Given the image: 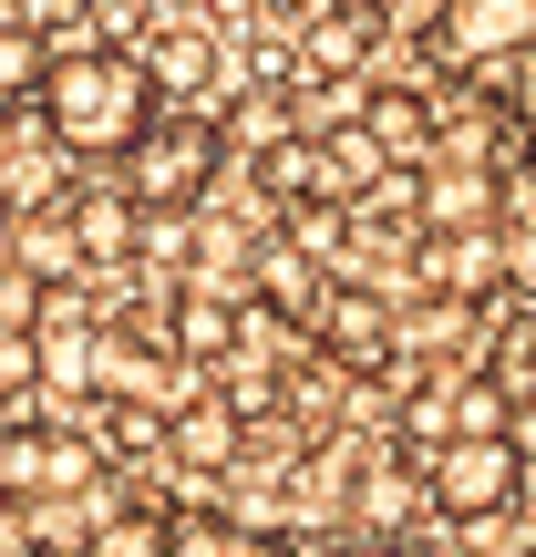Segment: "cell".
I'll return each mask as SVG.
<instances>
[{
  "mask_svg": "<svg viewBox=\"0 0 536 557\" xmlns=\"http://www.w3.org/2000/svg\"><path fill=\"white\" fill-rule=\"evenodd\" d=\"M155 103H165L155 62H145L135 41H114V32L52 41V62H41V114L73 145V165H114L124 145L155 124Z\"/></svg>",
  "mask_w": 536,
  "mask_h": 557,
  "instance_id": "cell-1",
  "label": "cell"
},
{
  "mask_svg": "<svg viewBox=\"0 0 536 557\" xmlns=\"http://www.w3.org/2000/svg\"><path fill=\"white\" fill-rule=\"evenodd\" d=\"M217 156H227L217 114H197V103H186V114H165V103H155V124L114 156V176L135 186L145 218H197L207 186H217Z\"/></svg>",
  "mask_w": 536,
  "mask_h": 557,
  "instance_id": "cell-2",
  "label": "cell"
},
{
  "mask_svg": "<svg viewBox=\"0 0 536 557\" xmlns=\"http://www.w3.org/2000/svg\"><path fill=\"white\" fill-rule=\"evenodd\" d=\"M526 455H536V444L516 434V423H506V434H444V444H434V475H423L434 517H444V527L506 517V506L526 496Z\"/></svg>",
  "mask_w": 536,
  "mask_h": 557,
  "instance_id": "cell-3",
  "label": "cell"
},
{
  "mask_svg": "<svg viewBox=\"0 0 536 557\" xmlns=\"http://www.w3.org/2000/svg\"><path fill=\"white\" fill-rule=\"evenodd\" d=\"M62 197H73V145L52 135L41 94L0 103V207H11V218H32V207H62Z\"/></svg>",
  "mask_w": 536,
  "mask_h": 557,
  "instance_id": "cell-4",
  "label": "cell"
},
{
  "mask_svg": "<svg viewBox=\"0 0 536 557\" xmlns=\"http://www.w3.org/2000/svg\"><path fill=\"white\" fill-rule=\"evenodd\" d=\"M434 41H444V62H516L526 41H536V0H444L434 11Z\"/></svg>",
  "mask_w": 536,
  "mask_h": 557,
  "instance_id": "cell-5",
  "label": "cell"
},
{
  "mask_svg": "<svg viewBox=\"0 0 536 557\" xmlns=\"http://www.w3.org/2000/svg\"><path fill=\"white\" fill-rule=\"evenodd\" d=\"M62 218H73V238H83V259L94 269H114V259H135V238H145V207H135V186H73L62 197Z\"/></svg>",
  "mask_w": 536,
  "mask_h": 557,
  "instance_id": "cell-6",
  "label": "cell"
},
{
  "mask_svg": "<svg viewBox=\"0 0 536 557\" xmlns=\"http://www.w3.org/2000/svg\"><path fill=\"white\" fill-rule=\"evenodd\" d=\"M361 52H372V21H361L351 0H331V11L299 32V83H340V73H361Z\"/></svg>",
  "mask_w": 536,
  "mask_h": 557,
  "instance_id": "cell-7",
  "label": "cell"
},
{
  "mask_svg": "<svg viewBox=\"0 0 536 557\" xmlns=\"http://www.w3.org/2000/svg\"><path fill=\"white\" fill-rule=\"evenodd\" d=\"M165 341H176L186 361H227V351H238V310H227L217 289H186V299H176V331H165Z\"/></svg>",
  "mask_w": 536,
  "mask_h": 557,
  "instance_id": "cell-8",
  "label": "cell"
},
{
  "mask_svg": "<svg viewBox=\"0 0 536 557\" xmlns=\"http://www.w3.org/2000/svg\"><path fill=\"white\" fill-rule=\"evenodd\" d=\"M165 434H176V455H186V465H207V475L238 455V413H227V403H186Z\"/></svg>",
  "mask_w": 536,
  "mask_h": 557,
  "instance_id": "cell-9",
  "label": "cell"
},
{
  "mask_svg": "<svg viewBox=\"0 0 536 557\" xmlns=\"http://www.w3.org/2000/svg\"><path fill=\"white\" fill-rule=\"evenodd\" d=\"M41 62H52V41H41V21H0V103L41 94Z\"/></svg>",
  "mask_w": 536,
  "mask_h": 557,
  "instance_id": "cell-10",
  "label": "cell"
},
{
  "mask_svg": "<svg viewBox=\"0 0 536 557\" xmlns=\"http://www.w3.org/2000/svg\"><path fill=\"white\" fill-rule=\"evenodd\" d=\"M361 114H372V145H392V156H434V114H423L413 94H372Z\"/></svg>",
  "mask_w": 536,
  "mask_h": 557,
  "instance_id": "cell-11",
  "label": "cell"
},
{
  "mask_svg": "<svg viewBox=\"0 0 536 557\" xmlns=\"http://www.w3.org/2000/svg\"><path fill=\"white\" fill-rule=\"evenodd\" d=\"M506 403H516L506 382H464V393H454V413H444V434H506V423H516Z\"/></svg>",
  "mask_w": 536,
  "mask_h": 557,
  "instance_id": "cell-12",
  "label": "cell"
},
{
  "mask_svg": "<svg viewBox=\"0 0 536 557\" xmlns=\"http://www.w3.org/2000/svg\"><path fill=\"white\" fill-rule=\"evenodd\" d=\"M165 547H238V527L207 517V506H176V517H165Z\"/></svg>",
  "mask_w": 536,
  "mask_h": 557,
  "instance_id": "cell-13",
  "label": "cell"
},
{
  "mask_svg": "<svg viewBox=\"0 0 536 557\" xmlns=\"http://www.w3.org/2000/svg\"><path fill=\"white\" fill-rule=\"evenodd\" d=\"M32 372H41V361H32V331H0V413L32 393Z\"/></svg>",
  "mask_w": 536,
  "mask_h": 557,
  "instance_id": "cell-14",
  "label": "cell"
},
{
  "mask_svg": "<svg viewBox=\"0 0 536 557\" xmlns=\"http://www.w3.org/2000/svg\"><path fill=\"white\" fill-rule=\"evenodd\" d=\"M496 248H506V289H536V218L526 227H496Z\"/></svg>",
  "mask_w": 536,
  "mask_h": 557,
  "instance_id": "cell-15",
  "label": "cell"
},
{
  "mask_svg": "<svg viewBox=\"0 0 536 557\" xmlns=\"http://www.w3.org/2000/svg\"><path fill=\"white\" fill-rule=\"evenodd\" d=\"M475 207H485V176H444L434 186V218H475Z\"/></svg>",
  "mask_w": 536,
  "mask_h": 557,
  "instance_id": "cell-16",
  "label": "cell"
},
{
  "mask_svg": "<svg viewBox=\"0 0 536 557\" xmlns=\"http://www.w3.org/2000/svg\"><path fill=\"white\" fill-rule=\"evenodd\" d=\"M516 114L536 124V41H526V52H516Z\"/></svg>",
  "mask_w": 536,
  "mask_h": 557,
  "instance_id": "cell-17",
  "label": "cell"
},
{
  "mask_svg": "<svg viewBox=\"0 0 536 557\" xmlns=\"http://www.w3.org/2000/svg\"><path fill=\"white\" fill-rule=\"evenodd\" d=\"M197 11H207V21H217V32H227V21H248V11H259V0H197Z\"/></svg>",
  "mask_w": 536,
  "mask_h": 557,
  "instance_id": "cell-18",
  "label": "cell"
},
{
  "mask_svg": "<svg viewBox=\"0 0 536 557\" xmlns=\"http://www.w3.org/2000/svg\"><path fill=\"white\" fill-rule=\"evenodd\" d=\"M0 238H11V207H0Z\"/></svg>",
  "mask_w": 536,
  "mask_h": 557,
  "instance_id": "cell-19",
  "label": "cell"
},
{
  "mask_svg": "<svg viewBox=\"0 0 536 557\" xmlns=\"http://www.w3.org/2000/svg\"><path fill=\"white\" fill-rule=\"evenodd\" d=\"M351 11H372V0H351Z\"/></svg>",
  "mask_w": 536,
  "mask_h": 557,
  "instance_id": "cell-20",
  "label": "cell"
}]
</instances>
